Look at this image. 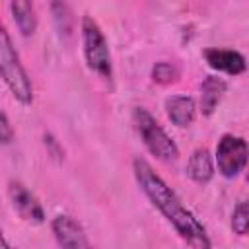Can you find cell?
I'll list each match as a JSON object with an SVG mask.
<instances>
[{"label":"cell","mask_w":249,"mask_h":249,"mask_svg":"<svg viewBox=\"0 0 249 249\" xmlns=\"http://www.w3.org/2000/svg\"><path fill=\"white\" fill-rule=\"evenodd\" d=\"M134 177L144 191V195L152 200V204L167 218V222L177 230V233L193 247V249H210L212 241L206 233V228L196 220V216L181 202L177 193L152 169L150 163L136 158L132 161Z\"/></svg>","instance_id":"6da1fadb"},{"label":"cell","mask_w":249,"mask_h":249,"mask_svg":"<svg viewBox=\"0 0 249 249\" xmlns=\"http://www.w3.org/2000/svg\"><path fill=\"white\" fill-rule=\"evenodd\" d=\"M0 70H2V78H4L6 86L14 93V97L19 103L29 105L33 101V86H31V80H29L23 64L19 62V56L12 45V39L4 27L0 29Z\"/></svg>","instance_id":"7a4b0ae2"},{"label":"cell","mask_w":249,"mask_h":249,"mask_svg":"<svg viewBox=\"0 0 249 249\" xmlns=\"http://www.w3.org/2000/svg\"><path fill=\"white\" fill-rule=\"evenodd\" d=\"M134 124L136 130L144 142V146L158 158L163 161H173L179 156V148L177 144L171 140V136L160 126V123L144 109V107H136L134 109Z\"/></svg>","instance_id":"3957f363"},{"label":"cell","mask_w":249,"mask_h":249,"mask_svg":"<svg viewBox=\"0 0 249 249\" xmlns=\"http://www.w3.org/2000/svg\"><path fill=\"white\" fill-rule=\"evenodd\" d=\"M82 41H84V54L89 70L99 74L105 80H111V54L105 41V35L95 19L84 16L82 19Z\"/></svg>","instance_id":"277c9868"},{"label":"cell","mask_w":249,"mask_h":249,"mask_svg":"<svg viewBox=\"0 0 249 249\" xmlns=\"http://www.w3.org/2000/svg\"><path fill=\"white\" fill-rule=\"evenodd\" d=\"M249 161V144L241 136L224 134L216 146V163L218 171L231 179L237 177Z\"/></svg>","instance_id":"5b68a950"},{"label":"cell","mask_w":249,"mask_h":249,"mask_svg":"<svg viewBox=\"0 0 249 249\" xmlns=\"http://www.w3.org/2000/svg\"><path fill=\"white\" fill-rule=\"evenodd\" d=\"M53 233L60 249H91L82 226L66 214H60L53 220Z\"/></svg>","instance_id":"8992f818"},{"label":"cell","mask_w":249,"mask_h":249,"mask_svg":"<svg viewBox=\"0 0 249 249\" xmlns=\"http://www.w3.org/2000/svg\"><path fill=\"white\" fill-rule=\"evenodd\" d=\"M8 193H10L14 208L19 212L21 218H25L29 222H37V224H41L45 220V210H43L39 198L25 185H21L19 181H12Z\"/></svg>","instance_id":"52a82bcc"},{"label":"cell","mask_w":249,"mask_h":249,"mask_svg":"<svg viewBox=\"0 0 249 249\" xmlns=\"http://www.w3.org/2000/svg\"><path fill=\"white\" fill-rule=\"evenodd\" d=\"M204 58H206L210 68L231 74V76L241 74L247 68V62H245L243 54L237 53V51H231V49H206Z\"/></svg>","instance_id":"ba28073f"},{"label":"cell","mask_w":249,"mask_h":249,"mask_svg":"<svg viewBox=\"0 0 249 249\" xmlns=\"http://www.w3.org/2000/svg\"><path fill=\"white\" fill-rule=\"evenodd\" d=\"M165 111H167L169 121L175 126L185 128L195 121L196 105H195L193 97H189V95H171L165 101Z\"/></svg>","instance_id":"9c48e42d"},{"label":"cell","mask_w":249,"mask_h":249,"mask_svg":"<svg viewBox=\"0 0 249 249\" xmlns=\"http://www.w3.org/2000/svg\"><path fill=\"white\" fill-rule=\"evenodd\" d=\"M187 175H189L193 181L200 183V185L208 183V181L214 177L212 156H210V152H208L206 148H196V150L191 154V158H189V161H187Z\"/></svg>","instance_id":"30bf717a"},{"label":"cell","mask_w":249,"mask_h":249,"mask_svg":"<svg viewBox=\"0 0 249 249\" xmlns=\"http://www.w3.org/2000/svg\"><path fill=\"white\" fill-rule=\"evenodd\" d=\"M226 88L228 84L222 80V78H216V76H208L204 78L202 86H200V109H202V115H212L214 109L218 107L222 95L226 93Z\"/></svg>","instance_id":"8fae6325"},{"label":"cell","mask_w":249,"mask_h":249,"mask_svg":"<svg viewBox=\"0 0 249 249\" xmlns=\"http://www.w3.org/2000/svg\"><path fill=\"white\" fill-rule=\"evenodd\" d=\"M12 10V18L18 25V29L21 31V35L29 37L35 33L37 29V16H35V8L31 2H23V0H16L10 4Z\"/></svg>","instance_id":"7c38bea8"},{"label":"cell","mask_w":249,"mask_h":249,"mask_svg":"<svg viewBox=\"0 0 249 249\" xmlns=\"http://www.w3.org/2000/svg\"><path fill=\"white\" fill-rule=\"evenodd\" d=\"M231 230L237 235L249 233V200H241L231 214Z\"/></svg>","instance_id":"4fadbf2b"},{"label":"cell","mask_w":249,"mask_h":249,"mask_svg":"<svg viewBox=\"0 0 249 249\" xmlns=\"http://www.w3.org/2000/svg\"><path fill=\"white\" fill-rule=\"evenodd\" d=\"M179 78V68L173 62H156L152 68V80L158 84H171Z\"/></svg>","instance_id":"5bb4252c"},{"label":"cell","mask_w":249,"mask_h":249,"mask_svg":"<svg viewBox=\"0 0 249 249\" xmlns=\"http://www.w3.org/2000/svg\"><path fill=\"white\" fill-rule=\"evenodd\" d=\"M51 8L54 12V19H56V25H58L60 33L70 35L72 33V16H70L68 6L66 4H60V2H54Z\"/></svg>","instance_id":"9a60e30c"},{"label":"cell","mask_w":249,"mask_h":249,"mask_svg":"<svg viewBox=\"0 0 249 249\" xmlns=\"http://www.w3.org/2000/svg\"><path fill=\"white\" fill-rule=\"evenodd\" d=\"M0 138H2L4 144H10L12 138H14V132H12V126H10V121H8L6 113L0 115Z\"/></svg>","instance_id":"2e32d148"},{"label":"cell","mask_w":249,"mask_h":249,"mask_svg":"<svg viewBox=\"0 0 249 249\" xmlns=\"http://www.w3.org/2000/svg\"><path fill=\"white\" fill-rule=\"evenodd\" d=\"M2 249H12V247H10V243H8V239H6V237H2Z\"/></svg>","instance_id":"e0dca14e"},{"label":"cell","mask_w":249,"mask_h":249,"mask_svg":"<svg viewBox=\"0 0 249 249\" xmlns=\"http://www.w3.org/2000/svg\"><path fill=\"white\" fill-rule=\"evenodd\" d=\"M247 181H249V175H247Z\"/></svg>","instance_id":"ac0fdd59"}]
</instances>
